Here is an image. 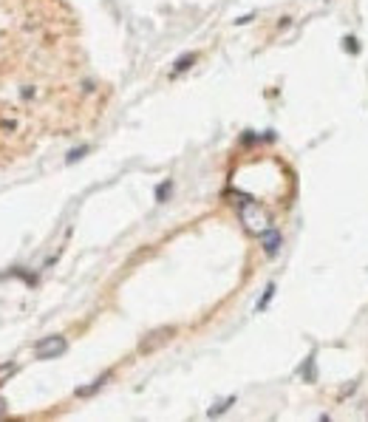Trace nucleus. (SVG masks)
Returning <instances> with one entry per match:
<instances>
[{
  "label": "nucleus",
  "instance_id": "obj_1",
  "mask_svg": "<svg viewBox=\"0 0 368 422\" xmlns=\"http://www.w3.org/2000/svg\"><path fill=\"white\" fill-rule=\"evenodd\" d=\"M62 348H65L62 337H48V343H46V346H40L37 355H40V358H51V355H60Z\"/></svg>",
  "mask_w": 368,
  "mask_h": 422
},
{
  "label": "nucleus",
  "instance_id": "obj_2",
  "mask_svg": "<svg viewBox=\"0 0 368 422\" xmlns=\"http://www.w3.org/2000/svg\"><path fill=\"white\" fill-rule=\"evenodd\" d=\"M278 247H280V233H278V230H264V250H266L269 255H275Z\"/></svg>",
  "mask_w": 368,
  "mask_h": 422
},
{
  "label": "nucleus",
  "instance_id": "obj_3",
  "mask_svg": "<svg viewBox=\"0 0 368 422\" xmlns=\"http://www.w3.org/2000/svg\"><path fill=\"white\" fill-rule=\"evenodd\" d=\"M343 48H346L348 54H357V51H360V43H357L354 37H346V40H343Z\"/></svg>",
  "mask_w": 368,
  "mask_h": 422
},
{
  "label": "nucleus",
  "instance_id": "obj_4",
  "mask_svg": "<svg viewBox=\"0 0 368 422\" xmlns=\"http://www.w3.org/2000/svg\"><path fill=\"white\" fill-rule=\"evenodd\" d=\"M193 60H196V57H193V54H184V57H182V60H179V62H176V72H184V68H187V65H190V62H193Z\"/></svg>",
  "mask_w": 368,
  "mask_h": 422
}]
</instances>
